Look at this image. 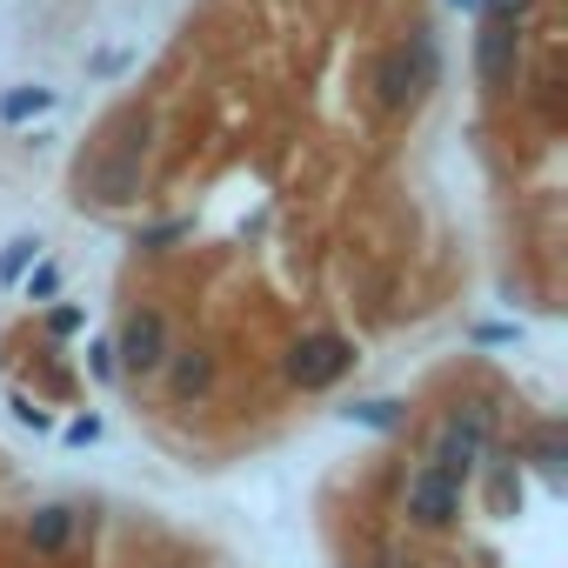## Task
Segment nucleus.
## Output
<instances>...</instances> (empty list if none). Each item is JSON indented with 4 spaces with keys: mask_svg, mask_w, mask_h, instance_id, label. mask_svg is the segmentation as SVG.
<instances>
[{
    "mask_svg": "<svg viewBox=\"0 0 568 568\" xmlns=\"http://www.w3.org/2000/svg\"><path fill=\"white\" fill-rule=\"evenodd\" d=\"M468 342H475V348H521V342H528V328H521V322H475V328H468Z\"/></svg>",
    "mask_w": 568,
    "mask_h": 568,
    "instance_id": "nucleus-20",
    "label": "nucleus"
},
{
    "mask_svg": "<svg viewBox=\"0 0 568 568\" xmlns=\"http://www.w3.org/2000/svg\"><path fill=\"white\" fill-rule=\"evenodd\" d=\"M148 134H154V121L141 108L114 114L101 148L81 154V168H74V207H101V214L134 207L141 187H148Z\"/></svg>",
    "mask_w": 568,
    "mask_h": 568,
    "instance_id": "nucleus-1",
    "label": "nucleus"
},
{
    "mask_svg": "<svg viewBox=\"0 0 568 568\" xmlns=\"http://www.w3.org/2000/svg\"><path fill=\"white\" fill-rule=\"evenodd\" d=\"M402 48V61H408V74H415V88H422V101L442 88V34L422 21V28H408V41H395Z\"/></svg>",
    "mask_w": 568,
    "mask_h": 568,
    "instance_id": "nucleus-12",
    "label": "nucleus"
},
{
    "mask_svg": "<svg viewBox=\"0 0 568 568\" xmlns=\"http://www.w3.org/2000/svg\"><path fill=\"white\" fill-rule=\"evenodd\" d=\"M368 88H375V108H382V114H415V108H422V88H415V74H408L402 48L375 54V68H368Z\"/></svg>",
    "mask_w": 568,
    "mask_h": 568,
    "instance_id": "nucleus-8",
    "label": "nucleus"
},
{
    "mask_svg": "<svg viewBox=\"0 0 568 568\" xmlns=\"http://www.w3.org/2000/svg\"><path fill=\"white\" fill-rule=\"evenodd\" d=\"M168 568H194V561H168Z\"/></svg>",
    "mask_w": 568,
    "mask_h": 568,
    "instance_id": "nucleus-28",
    "label": "nucleus"
},
{
    "mask_svg": "<svg viewBox=\"0 0 568 568\" xmlns=\"http://www.w3.org/2000/svg\"><path fill=\"white\" fill-rule=\"evenodd\" d=\"M168 348H174L168 315H161V308H134V315L121 322V335H114V368H121V382H154L161 362H168Z\"/></svg>",
    "mask_w": 568,
    "mask_h": 568,
    "instance_id": "nucleus-4",
    "label": "nucleus"
},
{
    "mask_svg": "<svg viewBox=\"0 0 568 568\" xmlns=\"http://www.w3.org/2000/svg\"><path fill=\"white\" fill-rule=\"evenodd\" d=\"M442 8H455V14H475V0H442Z\"/></svg>",
    "mask_w": 568,
    "mask_h": 568,
    "instance_id": "nucleus-27",
    "label": "nucleus"
},
{
    "mask_svg": "<svg viewBox=\"0 0 568 568\" xmlns=\"http://www.w3.org/2000/svg\"><path fill=\"white\" fill-rule=\"evenodd\" d=\"M101 435H108V422H101V415H94V408H88V415H74V422H68V428H61V442H68V448H94V442H101Z\"/></svg>",
    "mask_w": 568,
    "mask_h": 568,
    "instance_id": "nucleus-23",
    "label": "nucleus"
},
{
    "mask_svg": "<svg viewBox=\"0 0 568 568\" xmlns=\"http://www.w3.org/2000/svg\"><path fill=\"white\" fill-rule=\"evenodd\" d=\"M475 475H481V495H488V515H501V521H515V515H521V455H508V448H488Z\"/></svg>",
    "mask_w": 568,
    "mask_h": 568,
    "instance_id": "nucleus-9",
    "label": "nucleus"
},
{
    "mask_svg": "<svg viewBox=\"0 0 568 568\" xmlns=\"http://www.w3.org/2000/svg\"><path fill=\"white\" fill-rule=\"evenodd\" d=\"M194 234V214H168V221H148L141 234H134V247H148V254H168L174 241H187Z\"/></svg>",
    "mask_w": 568,
    "mask_h": 568,
    "instance_id": "nucleus-17",
    "label": "nucleus"
},
{
    "mask_svg": "<svg viewBox=\"0 0 568 568\" xmlns=\"http://www.w3.org/2000/svg\"><path fill=\"white\" fill-rule=\"evenodd\" d=\"M375 568H422V561H415L402 541H382V548H375Z\"/></svg>",
    "mask_w": 568,
    "mask_h": 568,
    "instance_id": "nucleus-25",
    "label": "nucleus"
},
{
    "mask_svg": "<svg viewBox=\"0 0 568 568\" xmlns=\"http://www.w3.org/2000/svg\"><path fill=\"white\" fill-rule=\"evenodd\" d=\"M88 328V308L81 302H48V342H74Z\"/></svg>",
    "mask_w": 568,
    "mask_h": 568,
    "instance_id": "nucleus-19",
    "label": "nucleus"
},
{
    "mask_svg": "<svg viewBox=\"0 0 568 568\" xmlns=\"http://www.w3.org/2000/svg\"><path fill=\"white\" fill-rule=\"evenodd\" d=\"M121 68H128V54H121V48H108V54H94V61H88V74H94V81H108V74H121Z\"/></svg>",
    "mask_w": 568,
    "mask_h": 568,
    "instance_id": "nucleus-26",
    "label": "nucleus"
},
{
    "mask_svg": "<svg viewBox=\"0 0 568 568\" xmlns=\"http://www.w3.org/2000/svg\"><path fill=\"white\" fill-rule=\"evenodd\" d=\"M422 462H428L435 475L462 481V488H468V481H475V468H481V455H475L462 435H448V428H435V442H428V455H422Z\"/></svg>",
    "mask_w": 568,
    "mask_h": 568,
    "instance_id": "nucleus-13",
    "label": "nucleus"
},
{
    "mask_svg": "<svg viewBox=\"0 0 568 568\" xmlns=\"http://www.w3.org/2000/svg\"><path fill=\"white\" fill-rule=\"evenodd\" d=\"M154 382H168L174 408H194V402H207V395H214V382H221V355H214V348H201V342L168 348V362H161V375H154Z\"/></svg>",
    "mask_w": 568,
    "mask_h": 568,
    "instance_id": "nucleus-6",
    "label": "nucleus"
},
{
    "mask_svg": "<svg viewBox=\"0 0 568 568\" xmlns=\"http://www.w3.org/2000/svg\"><path fill=\"white\" fill-rule=\"evenodd\" d=\"M535 0H475V21H528Z\"/></svg>",
    "mask_w": 568,
    "mask_h": 568,
    "instance_id": "nucleus-24",
    "label": "nucleus"
},
{
    "mask_svg": "<svg viewBox=\"0 0 568 568\" xmlns=\"http://www.w3.org/2000/svg\"><path fill=\"white\" fill-rule=\"evenodd\" d=\"M521 74V21H475V81L481 94H508Z\"/></svg>",
    "mask_w": 568,
    "mask_h": 568,
    "instance_id": "nucleus-5",
    "label": "nucleus"
},
{
    "mask_svg": "<svg viewBox=\"0 0 568 568\" xmlns=\"http://www.w3.org/2000/svg\"><path fill=\"white\" fill-rule=\"evenodd\" d=\"M342 422H348V428H368V435H395V428H408V402H395V395H368V402H348Z\"/></svg>",
    "mask_w": 568,
    "mask_h": 568,
    "instance_id": "nucleus-14",
    "label": "nucleus"
},
{
    "mask_svg": "<svg viewBox=\"0 0 568 568\" xmlns=\"http://www.w3.org/2000/svg\"><path fill=\"white\" fill-rule=\"evenodd\" d=\"M8 415H14V422H21L28 435H54V415H48V408H41L34 395H21V388L8 395Z\"/></svg>",
    "mask_w": 568,
    "mask_h": 568,
    "instance_id": "nucleus-22",
    "label": "nucleus"
},
{
    "mask_svg": "<svg viewBox=\"0 0 568 568\" xmlns=\"http://www.w3.org/2000/svg\"><path fill=\"white\" fill-rule=\"evenodd\" d=\"M355 362H362V348H355L348 335L315 328V335L288 342V355H281V375H288V388H302V395H328V388H342V382L355 375Z\"/></svg>",
    "mask_w": 568,
    "mask_h": 568,
    "instance_id": "nucleus-2",
    "label": "nucleus"
},
{
    "mask_svg": "<svg viewBox=\"0 0 568 568\" xmlns=\"http://www.w3.org/2000/svg\"><path fill=\"white\" fill-rule=\"evenodd\" d=\"M61 108V88H48V81H14V88H0V128H28V121H41V114H54Z\"/></svg>",
    "mask_w": 568,
    "mask_h": 568,
    "instance_id": "nucleus-11",
    "label": "nucleus"
},
{
    "mask_svg": "<svg viewBox=\"0 0 568 568\" xmlns=\"http://www.w3.org/2000/svg\"><path fill=\"white\" fill-rule=\"evenodd\" d=\"M462 501H468V488L448 481V475H435L428 462H415L408 481H402V515H408V528H422V535H448V528L462 521Z\"/></svg>",
    "mask_w": 568,
    "mask_h": 568,
    "instance_id": "nucleus-3",
    "label": "nucleus"
},
{
    "mask_svg": "<svg viewBox=\"0 0 568 568\" xmlns=\"http://www.w3.org/2000/svg\"><path fill=\"white\" fill-rule=\"evenodd\" d=\"M14 288H28V302H34V308H48V302H61V267L41 254V261H34L21 281H14Z\"/></svg>",
    "mask_w": 568,
    "mask_h": 568,
    "instance_id": "nucleus-18",
    "label": "nucleus"
},
{
    "mask_svg": "<svg viewBox=\"0 0 568 568\" xmlns=\"http://www.w3.org/2000/svg\"><path fill=\"white\" fill-rule=\"evenodd\" d=\"M541 475H548V488H561V475H568V442H561V428L555 422H541L535 435H528V448H521Z\"/></svg>",
    "mask_w": 568,
    "mask_h": 568,
    "instance_id": "nucleus-15",
    "label": "nucleus"
},
{
    "mask_svg": "<svg viewBox=\"0 0 568 568\" xmlns=\"http://www.w3.org/2000/svg\"><path fill=\"white\" fill-rule=\"evenodd\" d=\"M442 428L462 435L475 455H488V448H501V402L495 395H455L448 415H442Z\"/></svg>",
    "mask_w": 568,
    "mask_h": 568,
    "instance_id": "nucleus-7",
    "label": "nucleus"
},
{
    "mask_svg": "<svg viewBox=\"0 0 568 568\" xmlns=\"http://www.w3.org/2000/svg\"><path fill=\"white\" fill-rule=\"evenodd\" d=\"M81 362H88V375H94L101 388H114V382H121V368H114V335H94Z\"/></svg>",
    "mask_w": 568,
    "mask_h": 568,
    "instance_id": "nucleus-21",
    "label": "nucleus"
},
{
    "mask_svg": "<svg viewBox=\"0 0 568 568\" xmlns=\"http://www.w3.org/2000/svg\"><path fill=\"white\" fill-rule=\"evenodd\" d=\"M41 254H48V241H41V234H14L8 247H0V288H14V281H21Z\"/></svg>",
    "mask_w": 568,
    "mask_h": 568,
    "instance_id": "nucleus-16",
    "label": "nucleus"
},
{
    "mask_svg": "<svg viewBox=\"0 0 568 568\" xmlns=\"http://www.w3.org/2000/svg\"><path fill=\"white\" fill-rule=\"evenodd\" d=\"M74 528H81V508H74V501H34L28 521H21V535H28L34 555H68Z\"/></svg>",
    "mask_w": 568,
    "mask_h": 568,
    "instance_id": "nucleus-10",
    "label": "nucleus"
}]
</instances>
